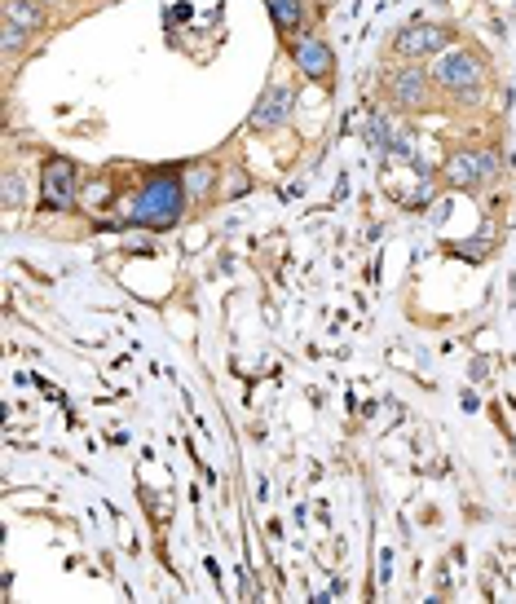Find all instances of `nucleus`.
<instances>
[{
	"mask_svg": "<svg viewBox=\"0 0 516 604\" xmlns=\"http://www.w3.org/2000/svg\"><path fill=\"white\" fill-rule=\"evenodd\" d=\"M190 207V195H186V177H181V163H163V168H151L137 199L128 207V216L119 225H137V230H172L181 225Z\"/></svg>",
	"mask_w": 516,
	"mask_h": 604,
	"instance_id": "nucleus-1",
	"label": "nucleus"
},
{
	"mask_svg": "<svg viewBox=\"0 0 516 604\" xmlns=\"http://www.w3.org/2000/svg\"><path fill=\"white\" fill-rule=\"evenodd\" d=\"M485 75H490V71H485V57H481L477 49H468V45H450L446 53H437V62H433V80H437V89L455 101L481 98Z\"/></svg>",
	"mask_w": 516,
	"mask_h": 604,
	"instance_id": "nucleus-2",
	"label": "nucleus"
},
{
	"mask_svg": "<svg viewBox=\"0 0 516 604\" xmlns=\"http://www.w3.org/2000/svg\"><path fill=\"white\" fill-rule=\"evenodd\" d=\"M80 190H84L80 168L66 154H49L40 163V212H53V216L75 212L80 207Z\"/></svg>",
	"mask_w": 516,
	"mask_h": 604,
	"instance_id": "nucleus-3",
	"label": "nucleus"
},
{
	"mask_svg": "<svg viewBox=\"0 0 516 604\" xmlns=\"http://www.w3.org/2000/svg\"><path fill=\"white\" fill-rule=\"evenodd\" d=\"M450 40H455L450 27L415 18V22H407V27L393 36V57H398V62H428V57L450 49Z\"/></svg>",
	"mask_w": 516,
	"mask_h": 604,
	"instance_id": "nucleus-4",
	"label": "nucleus"
},
{
	"mask_svg": "<svg viewBox=\"0 0 516 604\" xmlns=\"http://www.w3.org/2000/svg\"><path fill=\"white\" fill-rule=\"evenodd\" d=\"M433 89H437V80H433V71L424 62H402V66L389 71V98L402 110H428Z\"/></svg>",
	"mask_w": 516,
	"mask_h": 604,
	"instance_id": "nucleus-5",
	"label": "nucleus"
},
{
	"mask_svg": "<svg viewBox=\"0 0 516 604\" xmlns=\"http://www.w3.org/2000/svg\"><path fill=\"white\" fill-rule=\"evenodd\" d=\"M494 177H499V151L494 146H472V151H455L446 159V181L459 186V190H477Z\"/></svg>",
	"mask_w": 516,
	"mask_h": 604,
	"instance_id": "nucleus-6",
	"label": "nucleus"
},
{
	"mask_svg": "<svg viewBox=\"0 0 516 604\" xmlns=\"http://www.w3.org/2000/svg\"><path fill=\"white\" fill-rule=\"evenodd\" d=\"M287 57H292V66L305 75V80H318V84H331L336 80V53L331 45L322 40V36H292L287 40Z\"/></svg>",
	"mask_w": 516,
	"mask_h": 604,
	"instance_id": "nucleus-7",
	"label": "nucleus"
},
{
	"mask_svg": "<svg viewBox=\"0 0 516 604\" xmlns=\"http://www.w3.org/2000/svg\"><path fill=\"white\" fill-rule=\"evenodd\" d=\"M292 110H296V89L292 84H269L260 101L248 115V133H278L292 124Z\"/></svg>",
	"mask_w": 516,
	"mask_h": 604,
	"instance_id": "nucleus-8",
	"label": "nucleus"
},
{
	"mask_svg": "<svg viewBox=\"0 0 516 604\" xmlns=\"http://www.w3.org/2000/svg\"><path fill=\"white\" fill-rule=\"evenodd\" d=\"M181 177H186V195H190V203H207L212 195H221V190H216L221 172H216L212 163H204V159L181 163Z\"/></svg>",
	"mask_w": 516,
	"mask_h": 604,
	"instance_id": "nucleus-9",
	"label": "nucleus"
},
{
	"mask_svg": "<svg viewBox=\"0 0 516 604\" xmlns=\"http://www.w3.org/2000/svg\"><path fill=\"white\" fill-rule=\"evenodd\" d=\"M265 9H269L278 36H301V27H305V18H310L305 0H265Z\"/></svg>",
	"mask_w": 516,
	"mask_h": 604,
	"instance_id": "nucleus-10",
	"label": "nucleus"
},
{
	"mask_svg": "<svg viewBox=\"0 0 516 604\" xmlns=\"http://www.w3.org/2000/svg\"><path fill=\"white\" fill-rule=\"evenodd\" d=\"M4 22H18L22 31H40L45 27V4H36V0H4Z\"/></svg>",
	"mask_w": 516,
	"mask_h": 604,
	"instance_id": "nucleus-11",
	"label": "nucleus"
},
{
	"mask_svg": "<svg viewBox=\"0 0 516 604\" xmlns=\"http://www.w3.org/2000/svg\"><path fill=\"white\" fill-rule=\"evenodd\" d=\"M0 45H4V53L13 57V53H22L27 45H31V31H22L18 22H4V27H0Z\"/></svg>",
	"mask_w": 516,
	"mask_h": 604,
	"instance_id": "nucleus-12",
	"label": "nucleus"
},
{
	"mask_svg": "<svg viewBox=\"0 0 516 604\" xmlns=\"http://www.w3.org/2000/svg\"><path fill=\"white\" fill-rule=\"evenodd\" d=\"M366 133H371V146H380L384 154L398 146V137H393V128H389V119H384V115H371V128H366Z\"/></svg>",
	"mask_w": 516,
	"mask_h": 604,
	"instance_id": "nucleus-13",
	"label": "nucleus"
},
{
	"mask_svg": "<svg viewBox=\"0 0 516 604\" xmlns=\"http://www.w3.org/2000/svg\"><path fill=\"white\" fill-rule=\"evenodd\" d=\"M18 203H22V177L9 172L4 177V207H18Z\"/></svg>",
	"mask_w": 516,
	"mask_h": 604,
	"instance_id": "nucleus-14",
	"label": "nucleus"
},
{
	"mask_svg": "<svg viewBox=\"0 0 516 604\" xmlns=\"http://www.w3.org/2000/svg\"><path fill=\"white\" fill-rule=\"evenodd\" d=\"M36 4H45V9H49V4H62V0H36Z\"/></svg>",
	"mask_w": 516,
	"mask_h": 604,
	"instance_id": "nucleus-15",
	"label": "nucleus"
},
{
	"mask_svg": "<svg viewBox=\"0 0 516 604\" xmlns=\"http://www.w3.org/2000/svg\"><path fill=\"white\" fill-rule=\"evenodd\" d=\"M433 4H446V0H433Z\"/></svg>",
	"mask_w": 516,
	"mask_h": 604,
	"instance_id": "nucleus-16",
	"label": "nucleus"
}]
</instances>
